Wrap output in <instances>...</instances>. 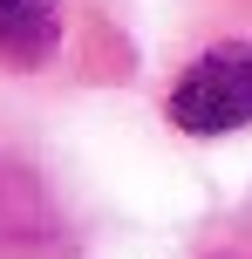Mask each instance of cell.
<instances>
[{
  "label": "cell",
  "mask_w": 252,
  "mask_h": 259,
  "mask_svg": "<svg viewBox=\"0 0 252 259\" xmlns=\"http://www.w3.org/2000/svg\"><path fill=\"white\" fill-rule=\"evenodd\" d=\"M171 116L191 137H218V130L252 123V41H225V48L198 55L184 82L171 89Z\"/></svg>",
  "instance_id": "6da1fadb"
},
{
  "label": "cell",
  "mask_w": 252,
  "mask_h": 259,
  "mask_svg": "<svg viewBox=\"0 0 252 259\" xmlns=\"http://www.w3.org/2000/svg\"><path fill=\"white\" fill-rule=\"evenodd\" d=\"M62 41V7L55 0H0V55L21 68L48 62Z\"/></svg>",
  "instance_id": "7a4b0ae2"
}]
</instances>
